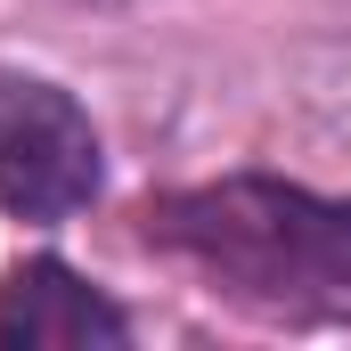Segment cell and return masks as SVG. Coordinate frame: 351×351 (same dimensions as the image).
<instances>
[{"instance_id":"cell-1","label":"cell","mask_w":351,"mask_h":351,"mask_svg":"<svg viewBox=\"0 0 351 351\" xmlns=\"http://www.w3.org/2000/svg\"><path fill=\"white\" fill-rule=\"evenodd\" d=\"M147 237L213 262L221 278H245V286L351 278V204L278 188V180H221V188L172 196L164 213H147Z\"/></svg>"},{"instance_id":"cell-2","label":"cell","mask_w":351,"mask_h":351,"mask_svg":"<svg viewBox=\"0 0 351 351\" xmlns=\"http://www.w3.org/2000/svg\"><path fill=\"white\" fill-rule=\"evenodd\" d=\"M98 123L82 98L41 74H0V213L16 221H74L98 196Z\"/></svg>"},{"instance_id":"cell-3","label":"cell","mask_w":351,"mask_h":351,"mask_svg":"<svg viewBox=\"0 0 351 351\" xmlns=\"http://www.w3.org/2000/svg\"><path fill=\"white\" fill-rule=\"evenodd\" d=\"M123 311L74 278L66 262H16L0 278V343H25V351H90V343H123Z\"/></svg>"}]
</instances>
